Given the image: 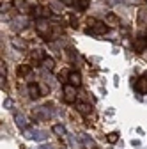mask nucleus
Masks as SVG:
<instances>
[{"label":"nucleus","instance_id":"nucleus-14","mask_svg":"<svg viewBox=\"0 0 147 149\" xmlns=\"http://www.w3.org/2000/svg\"><path fill=\"white\" fill-rule=\"evenodd\" d=\"M18 77H28V74L32 73V66L28 64H21V66H18Z\"/></svg>","mask_w":147,"mask_h":149},{"label":"nucleus","instance_id":"nucleus-25","mask_svg":"<svg viewBox=\"0 0 147 149\" xmlns=\"http://www.w3.org/2000/svg\"><path fill=\"white\" fill-rule=\"evenodd\" d=\"M60 2L66 6H73V4H76V0H60Z\"/></svg>","mask_w":147,"mask_h":149},{"label":"nucleus","instance_id":"nucleus-18","mask_svg":"<svg viewBox=\"0 0 147 149\" xmlns=\"http://www.w3.org/2000/svg\"><path fill=\"white\" fill-rule=\"evenodd\" d=\"M90 6V0H76V9L78 11H87Z\"/></svg>","mask_w":147,"mask_h":149},{"label":"nucleus","instance_id":"nucleus-5","mask_svg":"<svg viewBox=\"0 0 147 149\" xmlns=\"http://www.w3.org/2000/svg\"><path fill=\"white\" fill-rule=\"evenodd\" d=\"M133 48H135L137 53H144L145 48H147V37H145V36H138V37H135Z\"/></svg>","mask_w":147,"mask_h":149},{"label":"nucleus","instance_id":"nucleus-1","mask_svg":"<svg viewBox=\"0 0 147 149\" xmlns=\"http://www.w3.org/2000/svg\"><path fill=\"white\" fill-rule=\"evenodd\" d=\"M35 30H37V34L43 37L44 41H51L53 39L51 23L46 20V18H37V20H35Z\"/></svg>","mask_w":147,"mask_h":149},{"label":"nucleus","instance_id":"nucleus-16","mask_svg":"<svg viewBox=\"0 0 147 149\" xmlns=\"http://www.w3.org/2000/svg\"><path fill=\"white\" fill-rule=\"evenodd\" d=\"M41 66H43L44 69H48V71H51V69L55 68V61H53L51 57H44V59H43V62H41Z\"/></svg>","mask_w":147,"mask_h":149},{"label":"nucleus","instance_id":"nucleus-13","mask_svg":"<svg viewBox=\"0 0 147 149\" xmlns=\"http://www.w3.org/2000/svg\"><path fill=\"white\" fill-rule=\"evenodd\" d=\"M105 22H106L108 27H117V25H119V18H117V14H114V13H108L106 18H105Z\"/></svg>","mask_w":147,"mask_h":149},{"label":"nucleus","instance_id":"nucleus-7","mask_svg":"<svg viewBox=\"0 0 147 149\" xmlns=\"http://www.w3.org/2000/svg\"><path fill=\"white\" fill-rule=\"evenodd\" d=\"M46 135L48 133L44 130H30V132H27V139H32V140H44Z\"/></svg>","mask_w":147,"mask_h":149},{"label":"nucleus","instance_id":"nucleus-15","mask_svg":"<svg viewBox=\"0 0 147 149\" xmlns=\"http://www.w3.org/2000/svg\"><path fill=\"white\" fill-rule=\"evenodd\" d=\"M76 110L80 112V114H83V116H87V114H90V105H87V103H76Z\"/></svg>","mask_w":147,"mask_h":149},{"label":"nucleus","instance_id":"nucleus-4","mask_svg":"<svg viewBox=\"0 0 147 149\" xmlns=\"http://www.w3.org/2000/svg\"><path fill=\"white\" fill-rule=\"evenodd\" d=\"M64 101L66 103H75L76 101V87L73 84L64 85Z\"/></svg>","mask_w":147,"mask_h":149},{"label":"nucleus","instance_id":"nucleus-17","mask_svg":"<svg viewBox=\"0 0 147 149\" xmlns=\"http://www.w3.org/2000/svg\"><path fill=\"white\" fill-rule=\"evenodd\" d=\"M44 57H46V55H44V53H43L41 50H34V52H32V61L39 62V64L43 62V59H44Z\"/></svg>","mask_w":147,"mask_h":149},{"label":"nucleus","instance_id":"nucleus-26","mask_svg":"<svg viewBox=\"0 0 147 149\" xmlns=\"http://www.w3.org/2000/svg\"><path fill=\"white\" fill-rule=\"evenodd\" d=\"M39 149H53V146H50V144H43V146H39Z\"/></svg>","mask_w":147,"mask_h":149},{"label":"nucleus","instance_id":"nucleus-2","mask_svg":"<svg viewBox=\"0 0 147 149\" xmlns=\"http://www.w3.org/2000/svg\"><path fill=\"white\" fill-rule=\"evenodd\" d=\"M12 7L21 14H32V9H34L27 0H12Z\"/></svg>","mask_w":147,"mask_h":149},{"label":"nucleus","instance_id":"nucleus-9","mask_svg":"<svg viewBox=\"0 0 147 149\" xmlns=\"http://www.w3.org/2000/svg\"><path fill=\"white\" fill-rule=\"evenodd\" d=\"M34 117H37V119H50L51 117V112L46 110V107H39V108L34 110Z\"/></svg>","mask_w":147,"mask_h":149},{"label":"nucleus","instance_id":"nucleus-6","mask_svg":"<svg viewBox=\"0 0 147 149\" xmlns=\"http://www.w3.org/2000/svg\"><path fill=\"white\" fill-rule=\"evenodd\" d=\"M135 91L138 94H147V77L145 74H142L140 78L135 80Z\"/></svg>","mask_w":147,"mask_h":149},{"label":"nucleus","instance_id":"nucleus-11","mask_svg":"<svg viewBox=\"0 0 147 149\" xmlns=\"http://www.w3.org/2000/svg\"><path fill=\"white\" fill-rule=\"evenodd\" d=\"M14 121H16V124H18V128H21L23 132L28 128V119L23 116V114H16L14 116Z\"/></svg>","mask_w":147,"mask_h":149},{"label":"nucleus","instance_id":"nucleus-23","mask_svg":"<svg viewBox=\"0 0 147 149\" xmlns=\"http://www.w3.org/2000/svg\"><path fill=\"white\" fill-rule=\"evenodd\" d=\"M0 77L6 78V64H4V62H2V68H0Z\"/></svg>","mask_w":147,"mask_h":149},{"label":"nucleus","instance_id":"nucleus-8","mask_svg":"<svg viewBox=\"0 0 147 149\" xmlns=\"http://www.w3.org/2000/svg\"><path fill=\"white\" fill-rule=\"evenodd\" d=\"M48 14H50V9L48 7H43V6H35L32 9V16L35 18V20H37V18H44Z\"/></svg>","mask_w":147,"mask_h":149},{"label":"nucleus","instance_id":"nucleus-20","mask_svg":"<svg viewBox=\"0 0 147 149\" xmlns=\"http://www.w3.org/2000/svg\"><path fill=\"white\" fill-rule=\"evenodd\" d=\"M119 137H121L119 132H112V133H108V135H106V140H108L110 144H115V142L119 140Z\"/></svg>","mask_w":147,"mask_h":149},{"label":"nucleus","instance_id":"nucleus-3","mask_svg":"<svg viewBox=\"0 0 147 149\" xmlns=\"http://www.w3.org/2000/svg\"><path fill=\"white\" fill-rule=\"evenodd\" d=\"M108 29H110V27L106 25V22H96L94 27L87 29V34H90V36H103V34L108 32Z\"/></svg>","mask_w":147,"mask_h":149},{"label":"nucleus","instance_id":"nucleus-22","mask_svg":"<svg viewBox=\"0 0 147 149\" xmlns=\"http://www.w3.org/2000/svg\"><path fill=\"white\" fill-rule=\"evenodd\" d=\"M82 140H83V144H85V146H92V140L87 139V135H82Z\"/></svg>","mask_w":147,"mask_h":149},{"label":"nucleus","instance_id":"nucleus-24","mask_svg":"<svg viewBox=\"0 0 147 149\" xmlns=\"http://www.w3.org/2000/svg\"><path fill=\"white\" fill-rule=\"evenodd\" d=\"M11 105H12V101H11L9 98H6V100H4V107H6V108H11Z\"/></svg>","mask_w":147,"mask_h":149},{"label":"nucleus","instance_id":"nucleus-19","mask_svg":"<svg viewBox=\"0 0 147 149\" xmlns=\"http://www.w3.org/2000/svg\"><path fill=\"white\" fill-rule=\"evenodd\" d=\"M53 133L59 135V137H66V128H64L62 124H55V126H53Z\"/></svg>","mask_w":147,"mask_h":149},{"label":"nucleus","instance_id":"nucleus-10","mask_svg":"<svg viewBox=\"0 0 147 149\" xmlns=\"http://www.w3.org/2000/svg\"><path fill=\"white\" fill-rule=\"evenodd\" d=\"M67 80H69V84H73L75 87H80V85H82V77H80L78 71L69 73V74H67Z\"/></svg>","mask_w":147,"mask_h":149},{"label":"nucleus","instance_id":"nucleus-21","mask_svg":"<svg viewBox=\"0 0 147 149\" xmlns=\"http://www.w3.org/2000/svg\"><path fill=\"white\" fill-rule=\"evenodd\" d=\"M96 18H87V29H90V27H94L96 25Z\"/></svg>","mask_w":147,"mask_h":149},{"label":"nucleus","instance_id":"nucleus-12","mask_svg":"<svg viewBox=\"0 0 147 149\" xmlns=\"http://www.w3.org/2000/svg\"><path fill=\"white\" fill-rule=\"evenodd\" d=\"M28 96L32 100H37L41 96V89H39L37 84H28Z\"/></svg>","mask_w":147,"mask_h":149}]
</instances>
